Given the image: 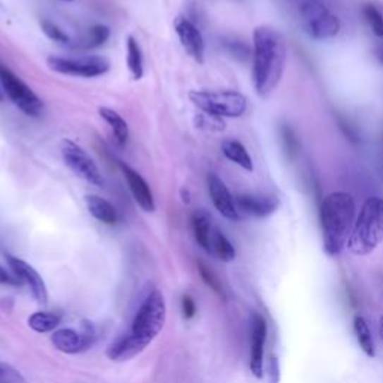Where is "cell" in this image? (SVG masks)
<instances>
[{
    "label": "cell",
    "mask_w": 383,
    "mask_h": 383,
    "mask_svg": "<svg viewBox=\"0 0 383 383\" xmlns=\"http://www.w3.org/2000/svg\"><path fill=\"white\" fill-rule=\"evenodd\" d=\"M252 80L261 97L273 95L286 68L288 49L283 36L268 26H259L253 32Z\"/></svg>",
    "instance_id": "obj_1"
},
{
    "label": "cell",
    "mask_w": 383,
    "mask_h": 383,
    "mask_svg": "<svg viewBox=\"0 0 383 383\" xmlns=\"http://www.w3.org/2000/svg\"><path fill=\"white\" fill-rule=\"evenodd\" d=\"M356 220V204L348 192H332L320 204L324 249L328 255H339L348 245Z\"/></svg>",
    "instance_id": "obj_2"
},
{
    "label": "cell",
    "mask_w": 383,
    "mask_h": 383,
    "mask_svg": "<svg viewBox=\"0 0 383 383\" xmlns=\"http://www.w3.org/2000/svg\"><path fill=\"white\" fill-rule=\"evenodd\" d=\"M383 243V200L372 196L363 204L356 216L348 249L356 256L372 253Z\"/></svg>",
    "instance_id": "obj_3"
},
{
    "label": "cell",
    "mask_w": 383,
    "mask_h": 383,
    "mask_svg": "<svg viewBox=\"0 0 383 383\" xmlns=\"http://www.w3.org/2000/svg\"><path fill=\"white\" fill-rule=\"evenodd\" d=\"M165 319H166V305L164 295L159 291H153L138 308L129 334L145 349L159 332L162 331L165 325Z\"/></svg>",
    "instance_id": "obj_4"
},
{
    "label": "cell",
    "mask_w": 383,
    "mask_h": 383,
    "mask_svg": "<svg viewBox=\"0 0 383 383\" xmlns=\"http://www.w3.org/2000/svg\"><path fill=\"white\" fill-rule=\"evenodd\" d=\"M189 99L200 111L221 118L241 117L247 109V97L233 90H192L189 93Z\"/></svg>",
    "instance_id": "obj_5"
},
{
    "label": "cell",
    "mask_w": 383,
    "mask_h": 383,
    "mask_svg": "<svg viewBox=\"0 0 383 383\" xmlns=\"http://www.w3.org/2000/svg\"><path fill=\"white\" fill-rule=\"evenodd\" d=\"M300 16L305 33L316 41L336 38L340 32V20L332 14L320 0H304L300 6Z\"/></svg>",
    "instance_id": "obj_6"
},
{
    "label": "cell",
    "mask_w": 383,
    "mask_h": 383,
    "mask_svg": "<svg viewBox=\"0 0 383 383\" xmlns=\"http://www.w3.org/2000/svg\"><path fill=\"white\" fill-rule=\"evenodd\" d=\"M0 84L11 102L24 114L29 117H39L42 114L44 102L41 97L4 63H0Z\"/></svg>",
    "instance_id": "obj_7"
},
{
    "label": "cell",
    "mask_w": 383,
    "mask_h": 383,
    "mask_svg": "<svg viewBox=\"0 0 383 383\" xmlns=\"http://www.w3.org/2000/svg\"><path fill=\"white\" fill-rule=\"evenodd\" d=\"M48 68L69 77L96 78L105 75L109 71V61L101 56H85V57H60L51 56L47 59Z\"/></svg>",
    "instance_id": "obj_8"
},
{
    "label": "cell",
    "mask_w": 383,
    "mask_h": 383,
    "mask_svg": "<svg viewBox=\"0 0 383 383\" xmlns=\"http://www.w3.org/2000/svg\"><path fill=\"white\" fill-rule=\"evenodd\" d=\"M60 153L63 157V162L73 174L96 188H104L105 180L101 169L96 165L95 159L80 144L71 140H63L60 142Z\"/></svg>",
    "instance_id": "obj_9"
},
{
    "label": "cell",
    "mask_w": 383,
    "mask_h": 383,
    "mask_svg": "<svg viewBox=\"0 0 383 383\" xmlns=\"http://www.w3.org/2000/svg\"><path fill=\"white\" fill-rule=\"evenodd\" d=\"M236 205L240 213L252 216L256 219H265L277 212L280 205L279 197L274 195H255V193H238L233 196Z\"/></svg>",
    "instance_id": "obj_10"
},
{
    "label": "cell",
    "mask_w": 383,
    "mask_h": 383,
    "mask_svg": "<svg viewBox=\"0 0 383 383\" xmlns=\"http://www.w3.org/2000/svg\"><path fill=\"white\" fill-rule=\"evenodd\" d=\"M174 29L181 47L184 48V51H186L195 61H197V63H204L205 42L201 30L197 29L190 20L184 17H178L176 20Z\"/></svg>",
    "instance_id": "obj_11"
},
{
    "label": "cell",
    "mask_w": 383,
    "mask_h": 383,
    "mask_svg": "<svg viewBox=\"0 0 383 383\" xmlns=\"http://www.w3.org/2000/svg\"><path fill=\"white\" fill-rule=\"evenodd\" d=\"M6 261L12 269V274L21 281V285L23 283H26V285L30 288L35 298L38 300V303L45 304L48 301V292H47L45 281L42 280L38 271H36L30 264L23 261V259L17 256L6 255Z\"/></svg>",
    "instance_id": "obj_12"
},
{
    "label": "cell",
    "mask_w": 383,
    "mask_h": 383,
    "mask_svg": "<svg viewBox=\"0 0 383 383\" xmlns=\"http://www.w3.org/2000/svg\"><path fill=\"white\" fill-rule=\"evenodd\" d=\"M267 320L259 313H253L250 319V336H252V348H250V372L255 377H264V348L267 341Z\"/></svg>",
    "instance_id": "obj_13"
},
{
    "label": "cell",
    "mask_w": 383,
    "mask_h": 383,
    "mask_svg": "<svg viewBox=\"0 0 383 383\" xmlns=\"http://www.w3.org/2000/svg\"><path fill=\"white\" fill-rule=\"evenodd\" d=\"M207 184H208L209 197H212V202L216 207L217 212L228 220L238 221L241 216L236 205V200H233V196L231 195L224 180L216 174H209L207 178Z\"/></svg>",
    "instance_id": "obj_14"
},
{
    "label": "cell",
    "mask_w": 383,
    "mask_h": 383,
    "mask_svg": "<svg viewBox=\"0 0 383 383\" xmlns=\"http://www.w3.org/2000/svg\"><path fill=\"white\" fill-rule=\"evenodd\" d=\"M123 177H125L129 190L133 196L135 202H137L145 213H153L156 209V204H154V197H153V192L148 186V183L144 180V177L140 174L138 171H135L133 168H130L126 164H120Z\"/></svg>",
    "instance_id": "obj_15"
},
{
    "label": "cell",
    "mask_w": 383,
    "mask_h": 383,
    "mask_svg": "<svg viewBox=\"0 0 383 383\" xmlns=\"http://www.w3.org/2000/svg\"><path fill=\"white\" fill-rule=\"evenodd\" d=\"M92 332H85V334H80L75 329L65 328L59 329L51 336V343L54 348L60 352L65 353H78L89 348L92 344Z\"/></svg>",
    "instance_id": "obj_16"
},
{
    "label": "cell",
    "mask_w": 383,
    "mask_h": 383,
    "mask_svg": "<svg viewBox=\"0 0 383 383\" xmlns=\"http://www.w3.org/2000/svg\"><path fill=\"white\" fill-rule=\"evenodd\" d=\"M84 201H85V207H87L89 209V213L96 220L101 221V224L108 225V226H114L118 224L120 217H118L117 208L109 201H107L105 197L99 195H85Z\"/></svg>",
    "instance_id": "obj_17"
},
{
    "label": "cell",
    "mask_w": 383,
    "mask_h": 383,
    "mask_svg": "<svg viewBox=\"0 0 383 383\" xmlns=\"http://www.w3.org/2000/svg\"><path fill=\"white\" fill-rule=\"evenodd\" d=\"M192 229L196 243L200 244L202 249L208 253H212V237H213V220L209 213L204 208L196 209L192 214Z\"/></svg>",
    "instance_id": "obj_18"
},
{
    "label": "cell",
    "mask_w": 383,
    "mask_h": 383,
    "mask_svg": "<svg viewBox=\"0 0 383 383\" xmlns=\"http://www.w3.org/2000/svg\"><path fill=\"white\" fill-rule=\"evenodd\" d=\"M144 351L142 346L135 340L129 332L120 336L117 340H114L108 346L107 355L109 360L113 361H128L132 360L133 356H137Z\"/></svg>",
    "instance_id": "obj_19"
},
{
    "label": "cell",
    "mask_w": 383,
    "mask_h": 383,
    "mask_svg": "<svg viewBox=\"0 0 383 383\" xmlns=\"http://www.w3.org/2000/svg\"><path fill=\"white\" fill-rule=\"evenodd\" d=\"M99 116H101L105 120L107 125L111 128V132H113L117 144L125 145L129 140V126L126 120L123 118L117 111L111 109L108 107L99 108Z\"/></svg>",
    "instance_id": "obj_20"
},
{
    "label": "cell",
    "mask_w": 383,
    "mask_h": 383,
    "mask_svg": "<svg viewBox=\"0 0 383 383\" xmlns=\"http://www.w3.org/2000/svg\"><path fill=\"white\" fill-rule=\"evenodd\" d=\"M221 153L231 162L238 165L240 168L252 172L253 171V160L252 156L247 152V148L237 140H225L221 142Z\"/></svg>",
    "instance_id": "obj_21"
},
{
    "label": "cell",
    "mask_w": 383,
    "mask_h": 383,
    "mask_svg": "<svg viewBox=\"0 0 383 383\" xmlns=\"http://www.w3.org/2000/svg\"><path fill=\"white\" fill-rule=\"evenodd\" d=\"M126 65L133 80H141L144 75V57L138 41L133 36L126 38Z\"/></svg>",
    "instance_id": "obj_22"
},
{
    "label": "cell",
    "mask_w": 383,
    "mask_h": 383,
    "mask_svg": "<svg viewBox=\"0 0 383 383\" xmlns=\"http://www.w3.org/2000/svg\"><path fill=\"white\" fill-rule=\"evenodd\" d=\"M353 331L358 343H360L363 352L368 358H375L376 356V346L375 340L372 336V331L368 328L367 320L363 316H355L353 319Z\"/></svg>",
    "instance_id": "obj_23"
},
{
    "label": "cell",
    "mask_w": 383,
    "mask_h": 383,
    "mask_svg": "<svg viewBox=\"0 0 383 383\" xmlns=\"http://www.w3.org/2000/svg\"><path fill=\"white\" fill-rule=\"evenodd\" d=\"M212 253L216 255L220 261L231 262L236 259V249H233L232 243L226 238V236L220 229L214 228L213 237H212Z\"/></svg>",
    "instance_id": "obj_24"
},
{
    "label": "cell",
    "mask_w": 383,
    "mask_h": 383,
    "mask_svg": "<svg viewBox=\"0 0 383 383\" xmlns=\"http://www.w3.org/2000/svg\"><path fill=\"white\" fill-rule=\"evenodd\" d=\"M61 317L56 313H47V312H38L33 313L29 317V327L36 332H49L59 327Z\"/></svg>",
    "instance_id": "obj_25"
},
{
    "label": "cell",
    "mask_w": 383,
    "mask_h": 383,
    "mask_svg": "<svg viewBox=\"0 0 383 383\" xmlns=\"http://www.w3.org/2000/svg\"><path fill=\"white\" fill-rule=\"evenodd\" d=\"M109 36H111L109 28L104 26V24H95V26H92L87 30V35L84 36L81 47L85 49L99 48L109 39Z\"/></svg>",
    "instance_id": "obj_26"
},
{
    "label": "cell",
    "mask_w": 383,
    "mask_h": 383,
    "mask_svg": "<svg viewBox=\"0 0 383 383\" xmlns=\"http://www.w3.org/2000/svg\"><path fill=\"white\" fill-rule=\"evenodd\" d=\"M280 137H281L283 150H285L286 157L289 160H295L300 153V141H298V137H296L295 130L289 125H281Z\"/></svg>",
    "instance_id": "obj_27"
},
{
    "label": "cell",
    "mask_w": 383,
    "mask_h": 383,
    "mask_svg": "<svg viewBox=\"0 0 383 383\" xmlns=\"http://www.w3.org/2000/svg\"><path fill=\"white\" fill-rule=\"evenodd\" d=\"M195 126L197 129H202L207 132H221V130H225L226 125H225V118L200 111V114H196L195 117Z\"/></svg>",
    "instance_id": "obj_28"
},
{
    "label": "cell",
    "mask_w": 383,
    "mask_h": 383,
    "mask_svg": "<svg viewBox=\"0 0 383 383\" xmlns=\"http://www.w3.org/2000/svg\"><path fill=\"white\" fill-rule=\"evenodd\" d=\"M363 16L377 38H383V16L375 5H364Z\"/></svg>",
    "instance_id": "obj_29"
},
{
    "label": "cell",
    "mask_w": 383,
    "mask_h": 383,
    "mask_svg": "<svg viewBox=\"0 0 383 383\" xmlns=\"http://www.w3.org/2000/svg\"><path fill=\"white\" fill-rule=\"evenodd\" d=\"M41 30L42 33L47 36L48 39H51L53 42H59V44H69L71 38L69 35L61 30L56 23L49 21V20H42L41 21Z\"/></svg>",
    "instance_id": "obj_30"
},
{
    "label": "cell",
    "mask_w": 383,
    "mask_h": 383,
    "mask_svg": "<svg viewBox=\"0 0 383 383\" xmlns=\"http://www.w3.org/2000/svg\"><path fill=\"white\" fill-rule=\"evenodd\" d=\"M197 269H200V274L202 277V280L205 281V285L212 288L216 293L219 295H224V289H221V285H220V281L219 279L214 276V273L212 269H209L205 264L200 262L197 264Z\"/></svg>",
    "instance_id": "obj_31"
},
{
    "label": "cell",
    "mask_w": 383,
    "mask_h": 383,
    "mask_svg": "<svg viewBox=\"0 0 383 383\" xmlns=\"http://www.w3.org/2000/svg\"><path fill=\"white\" fill-rule=\"evenodd\" d=\"M0 383H26L18 370L9 364L0 363Z\"/></svg>",
    "instance_id": "obj_32"
},
{
    "label": "cell",
    "mask_w": 383,
    "mask_h": 383,
    "mask_svg": "<svg viewBox=\"0 0 383 383\" xmlns=\"http://www.w3.org/2000/svg\"><path fill=\"white\" fill-rule=\"evenodd\" d=\"M181 310H183V317L188 319V320L192 319L196 315V304H195L192 296L183 295V298H181Z\"/></svg>",
    "instance_id": "obj_33"
},
{
    "label": "cell",
    "mask_w": 383,
    "mask_h": 383,
    "mask_svg": "<svg viewBox=\"0 0 383 383\" xmlns=\"http://www.w3.org/2000/svg\"><path fill=\"white\" fill-rule=\"evenodd\" d=\"M339 126H340V129L343 130V133L346 135V138H348L349 141H352V142H355V144L360 142V138H358V133H356L355 128L351 126L349 123L346 121L344 118L339 117Z\"/></svg>",
    "instance_id": "obj_34"
},
{
    "label": "cell",
    "mask_w": 383,
    "mask_h": 383,
    "mask_svg": "<svg viewBox=\"0 0 383 383\" xmlns=\"http://www.w3.org/2000/svg\"><path fill=\"white\" fill-rule=\"evenodd\" d=\"M0 285L18 286V285H21V281L14 274L8 273V271L4 267H0Z\"/></svg>",
    "instance_id": "obj_35"
},
{
    "label": "cell",
    "mask_w": 383,
    "mask_h": 383,
    "mask_svg": "<svg viewBox=\"0 0 383 383\" xmlns=\"http://www.w3.org/2000/svg\"><path fill=\"white\" fill-rule=\"evenodd\" d=\"M269 380H271V383H279V380H280L279 361H277V358H274V356H271V361H269Z\"/></svg>",
    "instance_id": "obj_36"
},
{
    "label": "cell",
    "mask_w": 383,
    "mask_h": 383,
    "mask_svg": "<svg viewBox=\"0 0 383 383\" xmlns=\"http://www.w3.org/2000/svg\"><path fill=\"white\" fill-rule=\"evenodd\" d=\"M379 331H380V337L383 340V316L380 317V324H379Z\"/></svg>",
    "instance_id": "obj_37"
},
{
    "label": "cell",
    "mask_w": 383,
    "mask_h": 383,
    "mask_svg": "<svg viewBox=\"0 0 383 383\" xmlns=\"http://www.w3.org/2000/svg\"><path fill=\"white\" fill-rule=\"evenodd\" d=\"M380 176L383 180V148H382V157H380Z\"/></svg>",
    "instance_id": "obj_38"
},
{
    "label": "cell",
    "mask_w": 383,
    "mask_h": 383,
    "mask_svg": "<svg viewBox=\"0 0 383 383\" xmlns=\"http://www.w3.org/2000/svg\"><path fill=\"white\" fill-rule=\"evenodd\" d=\"M379 59H380V61L383 63V45H382L380 49H379Z\"/></svg>",
    "instance_id": "obj_39"
},
{
    "label": "cell",
    "mask_w": 383,
    "mask_h": 383,
    "mask_svg": "<svg viewBox=\"0 0 383 383\" xmlns=\"http://www.w3.org/2000/svg\"><path fill=\"white\" fill-rule=\"evenodd\" d=\"M4 101H5V95H4L2 90H0V104H2Z\"/></svg>",
    "instance_id": "obj_40"
},
{
    "label": "cell",
    "mask_w": 383,
    "mask_h": 383,
    "mask_svg": "<svg viewBox=\"0 0 383 383\" xmlns=\"http://www.w3.org/2000/svg\"><path fill=\"white\" fill-rule=\"evenodd\" d=\"M60 2H72V0H60Z\"/></svg>",
    "instance_id": "obj_41"
}]
</instances>
